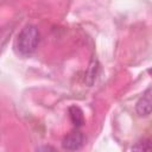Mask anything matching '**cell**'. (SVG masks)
<instances>
[{
    "label": "cell",
    "mask_w": 152,
    "mask_h": 152,
    "mask_svg": "<svg viewBox=\"0 0 152 152\" xmlns=\"http://www.w3.org/2000/svg\"><path fill=\"white\" fill-rule=\"evenodd\" d=\"M135 110L140 116H146L152 113V86L148 87L144 91L142 96L138 100Z\"/></svg>",
    "instance_id": "cell-2"
},
{
    "label": "cell",
    "mask_w": 152,
    "mask_h": 152,
    "mask_svg": "<svg viewBox=\"0 0 152 152\" xmlns=\"http://www.w3.org/2000/svg\"><path fill=\"white\" fill-rule=\"evenodd\" d=\"M148 72L151 74V76H152V69H148Z\"/></svg>",
    "instance_id": "cell-7"
},
{
    "label": "cell",
    "mask_w": 152,
    "mask_h": 152,
    "mask_svg": "<svg viewBox=\"0 0 152 152\" xmlns=\"http://www.w3.org/2000/svg\"><path fill=\"white\" fill-rule=\"evenodd\" d=\"M39 43V31L34 25H26L15 39V49L23 56L33 53Z\"/></svg>",
    "instance_id": "cell-1"
},
{
    "label": "cell",
    "mask_w": 152,
    "mask_h": 152,
    "mask_svg": "<svg viewBox=\"0 0 152 152\" xmlns=\"http://www.w3.org/2000/svg\"><path fill=\"white\" fill-rule=\"evenodd\" d=\"M83 134L78 131H72L70 132L68 135L64 137L63 139V142H62V146L64 150H68V151H76V150H80L83 145Z\"/></svg>",
    "instance_id": "cell-3"
},
{
    "label": "cell",
    "mask_w": 152,
    "mask_h": 152,
    "mask_svg": "<svg viewBox=\"0 0 152 152\" xmlns=\"http://www.w3.org/2000/svg\"><path fill=\"white\" fill-rule=\"evenodd\" d=\"M69 116L71 122L76 126V127H81L84 124V116H83V112L80 107L77 106H71L69 108Z\"/></svg>",
    "instance_id": "cell-4"
},
{
    "label": "cell",
    "mask_w": 152,
    "mask_h": 152,
    "mask_svg": "<svg viewBox=\"0 0 152 152\" xmlns=\"http://www.w3.org/2000/svg\"><path fill=\"white\" fill-rule=\"evenodd\" d=\"M97 70H99V63L95 58L91 59L90 64H89V68H88V71H87V75H86V78L88 81V78L90 77L91 78V83L96 78V75H97Z\"/></svg>",
    "instance_id": "cell-5"
},
{
    "label": "cell",
    "mask_w": 152,
    "mask_h": 152,
    "mask_svg": "<svg viewBox=\"0 0 152 152\" xmlns=\"http://www.w3.org/2000/svg\"><path fill=\"white\" fill-rule=\"evenodd\" d=\"M132 150L150 151V150H152V140H150V139H144V140H141V141L137 142V144L132 147Z\"/></svg>",
    "instance_id": "cell-6"
}]
</instances>
